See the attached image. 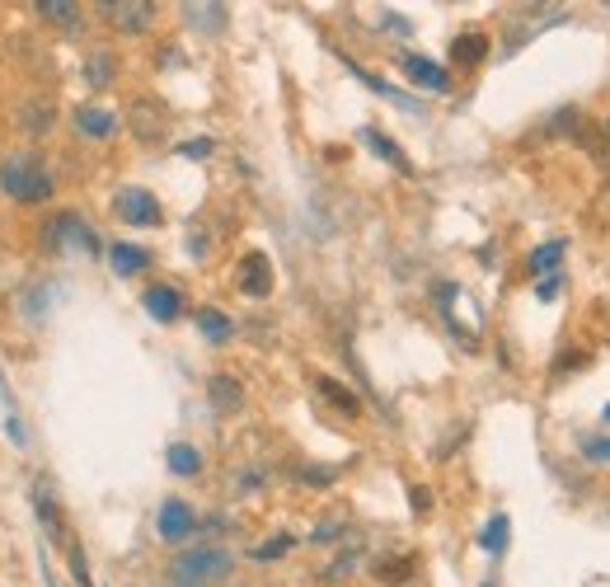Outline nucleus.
<instances>
[{
    "instance_id": "34",
    "label": "nucleus",
    "mask_w": 610,
    "mask_h": 587,
    "mask_svg": "<svg viewBox=\"0 0 610 587\" xmlns=\"http://www.w3.org/2000/svg\"><path fill=\"white\" fill-rule=\"evenodd\" d=\"M301 479H305V484H334L338 470H320V465H301Z\"/></svg>"
},
{
    "instance_id": "35",
    "label": "nucleus",
    "mask_w": 610,
    "mask_h": 587,
    "mask_svg": "<svg viewBox=\"0 0 610 587\" xmlns=\"http://www.w3.org/2000/svg\"><path fill=\"white\" fill-rule=\"evenodd\" d=\"M559 287H564V278H559V273H554V278H540V282H535V296H540V301H554V296H559Z\"/></svg>"
},
{
    "instance_id": "11",
    "label": "nucleus",
    "mask_w": 610,
    "mask_h": 587,
    "mask_svg": "<svg viewBox=\"0 0 610 587\" xmlns=\"http://www.w3.org/2000/svg\"><path fill=\"white\" fill-rule=\"evenodd\" d=\"M33 508H38V522H43L47 536H52V541H66V522H61L57 494H52V484H47V479L33 484Z\"/></svg>"
},
{
    "instance_id": "23",
    "label": "nucleus",
    "mask_w": 610,
    "mask_h": 587,
    "mask_svg": "<svg viewBox=\"0 0 610 587\" xmlns=\"http://www.w3.org/2000/svg\"><path fill=\"white\" fill-rule=\"evenodd\" d=\"M198 329H202V339H212V343H226L230 334H235V325H230L221 310H212V306H202L198 310Z\"/></svg>"
},
{
    "instance_id": "10",
    "label": "nucleus",
    "mask_w": 610,
    "mask_h": 587,
    "mask_svg": "<svg viewBox=\"0 0 610 587\" xmlns=\"http://www.w3.org/2000/svg\"><path fill=\"white\" fill-rule=\"evenodd\" d=\"M141 306H146V315L151 320H160V325H174L183 315V296L179 287H165V282H155V287H146L141 292Z\"/></svg>"
},
{
    "instance_id": "18",
    "label": "nucleus",
    "mask_w": 610,
    "mask_h": 587,
    "mask_svg": "<svg viewBox=\"0 0 610 587\" xmlns=\"http://www.w3.org/2000/svg\"><path fill=\"white\" fill-rule=\"evenodd\" d=\"M362 141H366V146H371V151H376V155H381V160H385V165H390V170H399V174H413L409 155L399 151V146H395V141H390V137H385V132H376V127H362Z\"/></svg>"
},
{
    "instance_id": "28",
    "label": "nucleus",
    "mask_w": 610,
    "mask_h": 587,
    "mask_svg": "<svg viewBox=\"0 0 610 587\" xmlns=\"http://www.w3.org/2000/svg\"><path fill=\"white\" fill-rule=\"evenodd\" d=\"M47 301H52V292H47V287H24V292H19V310H24V320H33V325H38V320L47 315Z\"/></svg>"
},
{
    "instance_id": "8",
    "label": "nucleus",
    "mask_w": 610,
    "mask_h": 587,
    "mask_svg": "<svg viewBox=\"0 0 610 587\" xmlns=\"http://www.w3.org/2000/svg\"><path fill=\"white\" fill-rule=\"evenodd\" d=\"M399 66H404V76L418 85V90H432V94H446L451 90V71L437 62H427V57H418V52H404L399 57Z\"/></svg>"
},
{
    "instance_id": "39",
    "label": "nucleus",
    "mask_w": 610,
    "mask_h": 587,
    "mask_svg": "<svg viewBox=\"0 0 610 587\" xmlns=\"http://www.w3.org/2000/svg\"><path fill=\"white\" fill-rule=\"evenodd\" d=\"M606 428H610V404H606Z\"/></svg>"
},
{
    "instance_id": "33",
    "label": "nucleus",
    "mask_w": 610,
    "mask_h": 587,
    "mask_svg": "<svg viewBox=\"0 0 610 587\" xmlns=\"http://www.w3.org/2000/svg\"><path fill=\"white\" fill-rule=\"evenodd\" d=\"M212 151H216V141H207V137H193L179 146V155H188V160H202V155H212Z\"/></svg>"
},
{
    "instance_id": "31",
    "label": "nucleus",
    "mask_w": 610,
    "mask_h": 587,
    "mask_svg": "<svg viewBox=\"0 0 610 587\" xmlns=\"http://www.w3.org/2000/svg\"><path fill=\"white\" fill-rule=\"evenodd\" d=\"M409 569H413V555L409 559H381V564H376V578H381V583H404Z\"/></svg>"
},
{
    "instance_id": "3",
    "label": "nucleus",
    "mask_w": 610,
    "mask_h": 587,
    "mask_svg": "<svg viewBox=\"0 0 610 587\" xmlns=\"http://www.w3.org/2000/svg\"><path fill=\"white\" fill-rule=\"evenodd\" d=\"M43 245L52 249V254H61V249H80V254H99V240H94L90 221L80 217V212H57V217L43 226Z\"/></svg>"
},
{
    "instance_id": "24",
    "label": "nucleus",
    "mask_w": 610,
    "mask_h": 587,
    "mask_svg": "<svg viewBox=\"0 0 610 587\" xmlns=\"http://www.w3.org/2000/svg\"><path fill=\"white\" fill-rule=\"evenodd\" d=\"M507 531H512V522H507L503 512H493V517H488V526H484V536H479V545H484L488 555H503V550H507Z\"/></svg>"
},
{
    "instance_id": "9",
    "label": "nucleus",
    "mask_w": 610,
    "mask_h": 587,
    "mask_svg": "<svg viewBox=\"0 0 610 587\" xmlns=\"http://www.w3.org/2000/svg\"><path fill=\"white\" fill-rule=\"evenodd\" d=\"M240 292L244 296H268L273 292V263H268V254H263V249H254V254H244L240 259Z\"/></svg>"
},
{
    "instance_id": "29",
    "label": "nucleus",
    "mask_w": 610,
    "mask_h": 587,
    "mask_svg": "<svg viewBox=\"0 0 610 587\" xmlns=\"http://www.w3.org/2000/svg\"><path fill=\"white\" fill-rule=\"evenodd\" d=\"M578 451L587 456V461H596V465H610V437H578Z\"/></svg>"
},
{
    "instance_id": "7",
    "label": "nucleus",
    "mask_w": 610,
    "mask_h": 587,
    "mask_svg": "<svg viewBox=\"0 0 610 587\" xmlns=\"http://www.w3.org/2000/svg\"><path fill=\"white\" fill-rule=\"evenodd\" d=\"M99 10H104V19L118 33H146L155 24V5H151V0H104Z\"/></svg>"
},
{
    "instance_id": "14",
    "label": "nucleus",
    "mask_w": 610,
    "mask_h": 587,
    "mask_svg": "<svg viewBox=\"0 0 610 587\" xmlns=\"http://www.w3.org/2000/svg\"><path fill=\"white\" fill-rule=\"evenodd\" d=\"M76 132L80 137H94V141H104L118 132V118L108 109H99V104H85V109H76Z\"/></svg>"
},
{
    "instance_id": "20",
    "label": "nucleus",
    "mask_w": 610,
    "mask_h": 587,
    "mask_svg": "<svg viewBox=\"0 0 610 587\" xmlns=\"http://www.w3.org/2000/svg\"><path fill=\"white\" fill-rule=\"evenodd\" d=\"M113 76H118L113 52H108V47H94L90 62H85V85H90V90H108V85H113Z\"/></svg>"
},
{
    "instance_id": "4",
    "label": "nucleus",
    "mask_w": 610,
    "mask_h": 587,
    "mask_svg": "<svg viewBox=\"0 0 610 587\" xmlns=\"http://www.w3.org/2000/svg\"><path fill=\"white\" fill-rule=\"evenodd\" d=\"M113 217L127 221V226H160L165 212H160V198H155L151 188H122L118 198H113Z\"/></svg>"
},
{
    "instance_id": "13",
    "label": "nucleus",
    "mask_w": 610,
    "mask_h": 587,
    "mask_svg": "<svg viewBox=\"0 0 610 587\" xmlns=\"http://www.w3.org/2000/svg\"><path fill=\"white\" fill-rule=\"evenodd\" d=\"M108 263H113V273H118V278H132V273H146V268H151V254H146L141 245L118 240V245H108Z\"/></svg>"
},
{
    "instance_id": "12",
    "label": "nucleus",
    "mask_w": 610,
    "mask_h": 587,
    "mask_svg": "<svg viewBox=\"0 0 610 587\" xmlns=\"http://www.w3.org/2000/svg\"><path fill=\"white\" fill-rule=\"evenodd\" d=\"M362 555H366V550H362V541H348V545H343V550H338V555H334V559H329V564H324V569H320V583H324V587L348 583L352 573H357V564H362Z\"/></svg>"
},
{
    "instance_id": "21",
    "label": "nucleus",
    "mask_w": 610,
    "mask_h": 587,
    "mask_svg": "<svg viewBox=\"0 0 610 587\" xmlns=\"http://www.w3.org/2000/svg\"><path fill=\"white\" fill-rule=\"evenodd\" d=\"M165 461H169V470H174L179 479L202 475V451H198V447H188V442H174V447L165 451Z\"/></svg>"
},
{
    "instance_id": "38",
    "label": "nucleus",
    "mask_w": 610,
    "mask_h": 587,
    "mask_svg": "<svg viewBox=\"0 0 610 587\" xmlns=\"http://www.w3.org/2000/svg\"><path fill=\"white\" fill-rule=\"evenodd\" d=\"M432 508V494L427 489H413V512H427Z\"/></svg>"
},
{
    "instance_id": "40",
    "label": "nucleus",
    "mask_w": 610,
    "mask_h": 587,
    "mask_svg": "<svg viewBox=\"0 0 610 587\" xmlns=\"http://www.w3.org/2000/svg\"><path fill=\"white\" fill-rule=\"evenodd\" d=\"M169 587H174V583H169Z\"/></svg>"
},
{
    "instance_id": "5",
    "label": "nucleus",
    "mask_w": 610,
    "mask_h": 587,
    "mask_svg": "<svg viewBox=\"0 0 610 587\" xmlns=\"http://www.w3.org/2000/svg\"><path fill=\"white\" fill-rule=\"evenodd\" d=\"M155 531H160L165 545L193 541V536H198V512L188 508L183 498H165V503H160V517H155Z\"/></svg>"
},
{
    "instance_id": "36",
    "label": "nucleus",
    "mask_w": 610,
    "mask_h": 587,
    "mask_svg": "<svg viewBox=\"0 0 610 587\" xmlns=\"http://www.w3.org/2000/svg\"><path fill=\"white\" fill-rule=\"evenodd\" d=\"M5 433H10V442H19V447H24V442H29V433H24V423H19L15 414L5 418Z\"/></svg>"
},
{
    "instance_id": "16",
    "label": "nucleus",
    "mask_w": 610,
    "mask_h": 587,
    "mask_svg": "<svg viewBox=\"0 0 610 587\" xmlns=\"http://www.w3.org/2000/svg\"><path fill=\"white\" fill-rule=\"evenodd\" d=\"M484 57H488V33H479V29L460 33L456 43H451V62L465 66V71H474V66L484 62Z\"/></svg>"
},
{
    "instance_id": "32",
    "label": "nucleus",
    "mask_w": 610,
    "mask_h": 587,
    "mask_svg": "<svg viewBox=\"0 0 610 587\" xmlns=\"http://www.w3.org/2000/svg\"><path fill=\"white\" fill-rule=\"evenodd\" d=\"M291 536H273V541H263V545H254V559H282L291 550Z\"/></svg>"
},
{
    "instance_id": "2",
    "label": "nucleus",
    "mask_w": 610,
    "mask_h": 587,
    "mask_svg": "<svg viewBox=\"0 0 610 587\" xmlns=\"http://www.w3.org/2000/svg\"><path fill=\"white\" fill-rule=\"evenodd\" d=\"M235 569V555L221 550V545H193V550H183L174 564H169V583L174 587H212L221 578H230Z\"/></svg>"
},
{
    "instance_id": "22",
    "label": "nucleus",
    "mask_w": 610,
    "mask_h": 587,
    "mask_svg": "<svg viewBox=\"0 0 610 587\" xmlns=\"http://www.w3.org/2000/svg\"><path fill=\"white\" fill-rule=\"evenodd\" d=\"M33 10H38L43 19H52V24H66V29H76V24H80V5H76V0H38Z\"/></svg>"
},
{
    "instance_id": "6",
    "label": "nucleus",
    "mask_w": 610,
    "mask_h": 587,
    "mask_svg": "<svg viewBox=\"0 0 610 587\" xmlns=\"http://www.w3.org/2000/svg\"><path fill=\"white\" fill-rule=\"evenodd\" d=\"M127 127H132V137L155 146V141H165V127H169V109L160 99H132V109H127Z\"/></svg>"
},
{
    "instance_id": "26",
    "label": "nucleus",
    "mask_w": 610,
    "mask_h": 587,
    "mask_svg": "<svg viewBox=\"0 0 610 587\" xmlns=\"http://www.w3.org/2000/svg\"><path fill=\"white\" fill-rule=\"evenodd\" d=\"M183 15H188V24L216 33L221 24H226V5H183Z\"/></svg>"
},
{
    "instance_id": "27",
    "label": "nucleus",
    "mask_w": 610,
    "mask_h": 587,
    "mask_svg": "<svg viewBox=\"0 0 610 587\" xmlns=\"http://www.w3.org/2000/svg\"><path fill=\"white\" fill-rule=\"evenodd\" d=\"M315 386H320V395H324V400H329V404H338V409H343V414H348V418H357V414H362V404H357V395H348V390L338 386V381H329V376H320Z\"/></svg>"
},
{
    "instance_id": "19",
    "label": "nucleus",
    "mask_w": 610,
    "mask_h": 587,
    "mask_svg": "<svg viewBox=\"0 0 610 587\" xmlns=\"http://www.w3.org/2000/svg\"><path fill=\"white\" fill-rule=\"evenodd\" d=\"M348 66H352V76L362 80V85H366V90H371V94H381V99H390V104H399V109H409V113H418V109H423L418 99H409V94H404V90H395V85H385L381 76H371V71H362V66H357V62H348Z\"/></svg>"
},
{
    "instance_id": "37",
    "label": "nucleus",
    "mask_w": 610,
    "mask_h": 587,
    "mask_svg": "<svg viewBox=\"0 0 610 587\" xmlns=\"http://www.w3.org/2000/svg\"><path fill=\"white\" fill-rule=\"evenodd\" d=\"M263 484V470H249V475L240 479V494H249V489H259Z\"/></svg>"
},
{
    "instance_id": "30",
    "label": "nucleus",
    "mask_w": 610,
    "mask_h": 587,
    "mask_svg": "<svg viewBox=\"0 0 610 587\" xmlns=\"http://www.w3.org/2000/svg\"><path fill=\"white\" fill-rule=\"evenodd\" d=\"M338 531H348V517H324V522L310 531V541H315V545H334V541H343Z\"/></svg>"
},
{
    "instance_id": "15",
    "label": "nucleus",
    "mask_w": 610,
    "mask_h": 587,
    "mask_svg": "<svg viewBox=\"0 0 610 587\" xmlns=\"http://www.w3.org/2000/svg\"><path fill=\"white\" fill-rule=\"evenodd\" d=\"M207 400H212L216 414H235L244 404V386L235 376H212V381H207Z\"/></svg>"
},
{
    "instance_id": "17",
    "label": "nucleus",
    "mask_w": 610,
    "mask_h": 587,
    "mask_svg": "<svg viewBox=\"0 0 610 587\" xmlns=\"http://www.w3.org/2000/svg\"><path fill=\"white\" fill-rule=\"evenodd\" d=\"M52 123H57V109H52V99H29V104L19 109V127H24L29 137H43V132H52Z\"/></svg>"
},
{
    "instance_id": "25",
    "label": "nucleus",
    "mask_w": 610,
    "mask_h": 587,
    "mask_svg": "<svg viewBox=\"0 0 610 587\" xmlns=\"http://www.w3.org/2000/svg\"><path fill=\"white\" fill-rule=\"evenodd\" d=\"M564 240H545V245L531 254V273L535 278H549V268H559V259H564Z\"/></svg>"
},
{
    "instance_id": "1",
    "label": "nucleus",
    "mask_w": 610,
    "mask_h": 587,
    "mask_svg": "<svg viewBox=\"0 0 610 587\" xmlns=\"http://www.w3.org/2000/svg\"><path fill=\"white\" fill-rule=\"evenodd\" d=\"M52 188H57V179H52V170L43 165V155H10L5 165H0V193L5 198L24 202V207H38V202L52 198Z\"/></svg>"
}]
</instances>
